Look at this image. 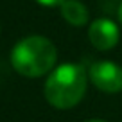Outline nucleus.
Here are the masks:
<instances>
[{"instance_id": "7ed1b4c3", "label": "nucleus", "mask_w": 122, "mask_h": 122, "mask_svg": "<svg viewBox=\"0 0 122 122\" xmlns=\"http://www.w3.org/2000/svg\"><path fill=\"white\" fill-rule=\"evenodd\" d=\"M90 79L95 88L106 93H117L122 90V68L111 61H99L92 65Z\"/></svg>"}, {"instance_id": "39448f33", "label": "nucleus", "mask_w": 122, "mask_h": 122, "mask_svg": "<svg viewBox=\"0 0 122 122\" xmlns=\"http://www.w3.org/2000/svg\"><path fill=\"white\" fill-rule=\"evenodd\" d=\"M61 15L70 25L81 27L88 22V9L79 0H65L61 4Z\"/></svg>"}, {"instance_id": "20e7f679", "label": "nucleus", "mask_w": 122, "mask_h": 122, "mask_svg": "<svg viewBox=\"0 0 122 122\" xmlns=\"http://www.w3.org/2000/svg\"><path fill=\"white\" fill-rule=\"evenodd\" d=\"M88 38L92 45L99 50H110L118 41V27L108 18H99L90 25Z\"/></svg>"}, {"instance_id": "423d86ee", "label": "nucleus", "mask_w": 122, "mask_h": 122, "mask_svg": "<svg viewBox=\"0 0 122 122\" xmlns=\"http://www.w3.org/2000/svg\"><path fill=\"white\" fill-rule=\"evenodd\" d=\"M36 2H40L41 5H47V7H54V5H61L65 0H36Z\"/></svg>"}, {"instance_id": "0eeeda50", "label": "nucleus", "mask_w": 122, "mask_h": 122, "mask_svg": "<svg viewBox=\"0 0 122 122\" xmlns=\"http://www.w3.org/2000/svg\"><path fill=\"white\" fill-rule=\"evenodd\" d=\"M118 20H120V23H122V4H120V7H118Z\"/></svg>"}, {"instance_id": "6e6552de", "label": "nucleus", "mask_w": 122, "mask_h": 122, "mask_svg": "<svg viewBox=\"0 0 122 122\" xmlns=\"http://www.w3.org/2000/svg\"><path fill=\"white\" fill-rule=\"evenodd\" d=\"M88 122H104V120H88Z\"/></svg>"}, {"instance_id": "f03ea898", "label": "nucleus", "mask_w": 122, "mask_h": 122, "mask_svg": "<svg viewBox=\"0 0 122 122\" xmlns=\"http://www.w3.org/2000/svg\"><path fill=\"white\" fill-rule=\"evenodd\" d=\"M57 50L43 36H29L15 45L11 52L13 68L27 77H40L54 66Z\"/></svg>"}, {"instance_id": "f257e3e1", "label": "nucleus", "mask_w": 122, "mask_h": 122, "mask_svg": "<svg viewBox=\"0 0 122 122\" xmlns=\"http://www.w3.org/2000/svg\"><path fill=\"white\" fill-rule=\"evenodd\" d=\"M86 92V74L81 65L66 63L49 76L45 83V97L54 108L68 110L83 99Z\"/></svg>"}]
</instances>
